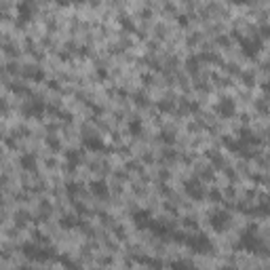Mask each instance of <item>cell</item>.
Listing matches in <instances>:
<instances>
[{
    "instance_id": "obj_1",
    "label": "cell",
    "mask_w": 270,
    "mask_h": 270,
    "mask_svg": "<svg viewBox=\"0 0 270 270\" xmlns=\"http://www.w3.org/2000/svg\"><path fill=\"white\" fill-rule=\"evenodd\" d=\"M238 247L245 249V251H249V253H264V251H266V247H264V243H262V238L257 236L255 226H249L245 232L241 234Z\"/></svg>"
},
{
    "instance_id": "obj_27",
    "label": "cell",
    "mask_w": 270,
    "mask_h": 270,
    "mask_svg": "<svg viewBox=\"0 0 270 270\" xmlns=\"http://www.w3.org/2000/svg\"><path fill=\"white\" fill-rule=\"evenodd\" d=\"M68 192L70 194H78V192H81V186H78V184H68Z\"/></svg>"
},
{
    "instance_id": "obj_16",
    "label": "cell",
    "mask_w": 270,
    "mask_h": 270,
    "mask_svg": "<svg viewBox=\"0 0 270 270\" xmlns=\"http://www.w3.org/2000/svg\"><path fill=\"white\" fill-rule=\"evenodd\" d=\"M251 213H257V215H270V198H262L257 205H255V209Z\"/></svg>"
},
{
    "instance_id": "obj_20",
    "label": "cell",
    "mask_w": 270,
    "mask_h": 270,
    "mask_svg": "<svg viewBox=\"0 0 270 270\" xmlns=\"http://www.w3.org/2000/svg\"><path fill=\"white\" fill-rule=\"evenodd\" d=\"M129 131H131V135H142V121L135 118V121L129 123Z\"/></svg>"
},
{
    "instance_id": "obj_25",
    "label": "cell",
    "mask_w": 270,
    "mask_h": 270,
    "mask_svg": "<svg viewBox=\"0 0 270 270\" xmlns=\"http://www.w3.org/2000/svg\"><path fill=\"white\" fill-rule=\"evenodd\" d=\"M47 144L51 146L53 150H59V139H57L55 135H49V137H47Z\"/></svg>"
},
{
    "instance_id": "obj_7",
    "label": "cell",
    "mask_w": 270,
    "mask_h": 270,
    "mask_svg": "<svg viewBox=\"0 0 270 270\" xmlns=\"http://www.w3.org/2000/svg\"><path fill=\"white\" fill-rule=\"evenodd\" d=\"M24 114L26 116L41 118L45 114V102H41V99H30V102L24 104Z\"/></svg>"
},
{
    "instance_id": "obj_14",
    "label": "cell",
    "mask_w": 270,
    "mask_h": 270,
    "mask_svg": "<svg viewBox=\"0 0 270 270\" xmlns=\"http://www.w3.org/2000/svg\"><path fill=\"white\" fill-rule=\"evenodd\" d=\"M66 161H68V169H70V171H74V167L83 161V154L78 152V150H68V152H66Z\"/></svg>"
},
{
    "instance_id": "obj_15",
    "label": "cell",
    "mask_w": 270,
    "mask_h": 270,
    "mask_svg": "<svg viewBox=\"0 0 270 270\" xmlns=\"http://www.w3.org/2000/svg\"><path fill=\"white\" fill-rule=\"evenodd\" d=\"M19 165H22L26 171H34V169H36V156L32 152L22 154V158H19Z\"/></svg>"
},
{
    "instance_id": "obj_26",
    "label": "cell",
    "mask_w": 270,
    "mask_h": 270,
    "mask_svg": "<svg viewBox=\"0 0 270 270\" xmlns=\"http://www.w3.org/2000/svg\"><path fill=\"white\" fill-rule=\"evenodd\" d=\"M135 102H137V106H148V97L144 93H137L135 95Z\"/></svg>"
},
{
    "instance_id": "obj_6",
    "label": "cell",
    "mask_w": 270,
    "mask_h": 270,
    "mask_svg": "<svg viewBox=\"0 0 270 270\" xmlns=\"http://www.w3.org/2000/svg\"><path fill=\"white\" fill-rule=\"evenodd\" d=\"M184 190H186V194H188L190 198H194V201H201V198L205 196L203 182H201V179H196V177L188 179V182L184 184Z\"/></svg>"
},
{
    "instance_id": "obj_21",
    "label": "cell",
    "mask_w": 270,
    "mask_h": 270,
    "mask_svg": "<svg viewBox=\"0 0 270 270\" xmlns=\"http://www.w3.org/2000/svg\"><path fill=\"white\" fill-rule=\"evenodd\" d=\"M186 66H188V72L196 74V72H198V57H190Z\"/></svg>"
},
{
    "instance_id": "obj_29",
    "label": "cell",
    "mask_w": 270,
    "mask_h": 270,
    "mask_svg": "<svg viewBox=\"0 0 270 270\" xmlns=\"http://www.w3.org/2000/svg\"><path fill=\"white\" fill-rule=\"evenodd\" d=\"M262 36H270V26H264L262 28Z\"/></svg>"
},
{
    "instance_id": "obj_13",
    "label": "cell",
    "mask_w": 270,
    "mask_h": 270,
    "mask_svg": "<svg viewBox=\"0 0 270 270\" xmlns=\"http://www.w3.org/2000/svg\"><path fill=\"white\" fill-rule=\"evenodd\" d=\"M91 192H93L97 198H108V196H110V188H108L106 182H99V179H97V182L91 184Z\"/></svg>"
},
{
    "instance_id": "obj_8",
    "label": "cell",
    "mask_w": 270,
    "mask_h": 270,
    "mask_svg": "<svg viewBox=\"0 0 270 270\" xmlns=\"http://www.w3.org/2000/svg\"><path fill=\"white\" fill-rule=\"evenodd\" d=\"M217 112H219V116H224V118H232V116H234V112H236V104H234V99H230V97L219 99V104H217Z\"/></svg>"
},
{
    "instance_id": "obj_12",
    "label": "cell",
    "mask_w": 270,
    "mask_h": 270,
    "mask_svg": "<svg viewBox=\"0 0 270 270\" xmlns=\"http://www.w3.org/2000/svg\"><path fill=\"white\" fill-rule=\"evenodd\" d=\"M22 74L28 78V81H34V83H38V81H43V78H45V72L38 66H26L22 70Z\"/></svg>"
},
{
    "instance_id": "obj_22",
    "label": "cell",
    "mask_w": 270,
    "mask_h": 270,
    "mask_svg": "<svg viewBox=\"0 0 270 270\" xmlns=\"http://www.w3.org/2000/svg\"><path fill=\"white\" fill-rule=\"evenodd\" d=\"M78 222H76V217L74 215H64V219H62V226L64 228H72V226H76Z\"/></svg>"
},
{
    "instance_id": "obj_19",
    "label": "cell",
    "mask_w": 270,
    "mask_h": 270,
    "mask_svg": "<svg viewBox=\"0 0 270 270\" xmlns=\"http://www.w3.org/2000/svg\"><path fill=\"white\" fill-rule=\"evenodd\" d=\"M19 11H22V19L26 22V19H30V15H32V11H34V5L24 3V5H19Z\"/></svg>"
},
{
    "instance_id": "obj_31",
    "label": "cell",
    "mask_w": 270,
    "mask_h": 270,
    "mask_svg": "<svg viewBox=\"0 0 270 270\" xmlns=\"http://www.w3.org/2000/svg\"><path fill=\"white\" fill-rule=\"evenodd\" d=\"M222 270H226V268H222Z\"/></svg>"
},
{
    "instance_id": "obj_28",
    "label": "cell",
    "mask_w": 270,
    "mask_h": 270,
    "mask_svg": "<svg viewBox=\"0 0 270 270\" xmlns=\"http://www.w3.org/2000/svg\"><path fill=\"white\" fill-rule=\"evenodd\" d=\"M243 81H245L247 85H251V83H253V74H251V72H245V74H243Z\"/></svg>"
},
{
    "instance_id": "obj_23",
    "label": "cell",
    "mask_w": 270,
    "mask_h": 270,
    "mask_svg": "<svg viewBox=\"0 0 270 270\" xmlns=\"http://www.w3.org/2000/svg\"><path fill=\"white\" fill-rule=\"evenodd\" d=\"M209 158H211V161H213V165H224V158L222 156H219V154H215V150H209V154H207Z\"/></svg>"
},
{
    "instance_id": "obj_17",
    "label": "cell",
    "mask_w": 270,
    "mask_h": 270,
    "mask_svg": "<svg viewBox=\"0 0 270 270\" xmlns=\"http://www.w3.org/2000/svg\"><path fill=\"white\" fill-rule=\"evenodd\" d=\"M156 108L161 110V112H171V110L175 108V102H173V99H167L165 97V99H161V102L156 104Z\"/></svg>"
},
{
    "instance_id": "obj_2",
    "label": "cell",
    "mask_w": 270,
    "mask_h": 270,
    "mask_svg": "<svg viewBox=\"0 0 270 270\" xmlns=\"http://www.w3.org/2000/svg\"><path fill=\"white\" fill-rule=\"evenodd\" d=\"M22 253L32 259V262H47V259H51L55 255V251L51 247H43L41 243H26L22 245Z\"/></svg>"
},
{
    "instance_id": "obj_10",
    "label": "cell",
    "mask_w": 270,
    "mask_h": 270,
    "mask_svg": "<svg viewBox=\"0 0 270 270\" xmlns=\"http://www.w3.org/2000/svg\"><path fill=\"white\" fill-rule=\"evenodd\" d=\"M133 222L137 228H152L154 219H152V213L146 211V209H142V211H135L133 213Z\"/></svg>"
},
{
    "instance_id": "obj_24",
    "label": "cell",
    "mask_w": 270,
    "mask_h": 270,
    "mask_svg": "<svg viewBox=\"0 0 270 270\" xmlns=\"http://www.w3.org/2000/svg\"><path fill=\"white\" fill-rule=\"evenodd\" d=\"M161 142H165V144H167V142H169V144H173V142H175V135H173L171 131H163V133H161Z\"/></svg>"
},
{
    "instance_id": "obj_5",
    "label": "cell",
    "mask_w": 270,
    "mask_h": 270,
    "mask_svg": "<svg viewBox=\"0 0 270 270\" xmlns=\"http://www.w3.org/2000/svg\"><path fill=\"white\" fill-rule=\"evenodd\" d=\"M241 49L247 57H255L262 51V38L259 36H241Z\"/></svg>"
},
{
    "instance_id": "obj_11",
    "label": "cell",
    "mask_w": 270,
    "mask_h": 270,
    "mask_svg": "<svg viewBox=\"0 0 270 270\" xmlns=\"http://www.w3.org/2000/svg\"><path fill=\"white\" fill-rule=\"evenodd\" d=\"M83 144H85V148L93 150V152H102V150H106V144L102 142V137H97V135H85Z\"/></svg>"
},
{
    "instance_id": "obj_18",
    "label": "cell",
    "mask_w": 270,
    "mask_h": 270,
    "mask_svg": "<svg viewBox=\"0 0 270 270\" xmlns=\"http://www.w3.org/2000/svg\"><path fill=\"white\" fill-rule=\"evenodd\" d=\"M171 270H196V268L186 259H175V262H171Z\"/></svg>"
},
{
    "instance_id": "obj_30",
    "label": "cell",
    "mask_w": 270,
    "mask_h": 270,
    "mask_svg": "<svg viewBox=\"0 0 270 270\" xmlns=\"http://www.w3.org/2000/svg\"><path fill=\"white\" fill-rule=\"evenodd\" d=\"M22 270H30V268H22Z\"/></svg>"
},
{
    "instance_id": "obj_3",
    "label": "cell",
    "mask_w": 270,
    "mask_h": 270,
    "mask_svg": "<svg viewBox=\"0 0 270 270\" xmlns=\"http://www.w3.org/2000/svg\"><path fill=\"white\" fill-rule=\"evenodd\" d=\"M186 245L192 249L194 253H211V251H213L211 238L205 236V234H192V236H188Z\"/></svg>"
},
{
    "instance_id": "obj_4",
    "label": "cell",
    "mask_w": 270,
    "mask_h": 270,
    "mask_svg": "<svg viewBox=\"0 0 270 270\" xmlns=\"http://www.w3.org/2000/svg\"><path fill=\"white\" fill-rule=\"evenodd\" d=\"M209 224L215 232H224V230L230 226V213L224 211V209H215V211L209 215Z\"/></svg>"
},
{
    "instance_id": "obj_9",
    "label": "cell",
    "mask_w": 270,
    "mask_h": 270,
    "mask_svg": "<svg viewBox=\"0 0 270 270\" xmlns=\"http://www.w3.org/2000/svg\"><path fill=\"white\" fill-rule=\"evenodd\" d=\"M238 142H241L243 146H247V148H251V146H257L259 142H262V139H259L251 129H241V131H238Z\"/></svg>"
}]
</instances>
